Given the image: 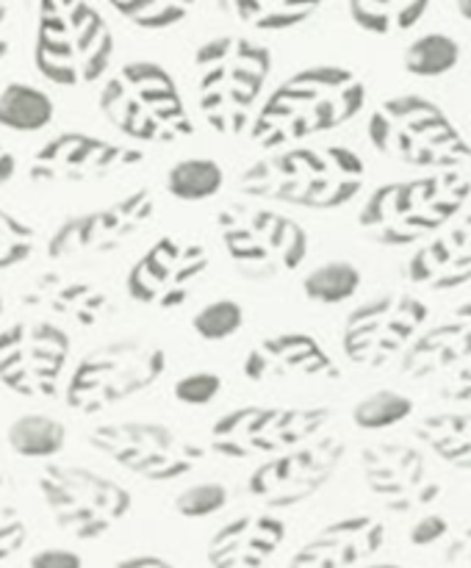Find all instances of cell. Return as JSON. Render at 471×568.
<instances>
[{
	"instance_id": "6da1fadb",
	"label": "cell",
	"mask_w": 471,
	"mask_h": 568,
	"mask_svg": "<svg viewBox=\"0 0 471 568\" xmlns=\"http://www.w3.org/2000/svg\"><path fill=\"white\" fill-rule=\"evenodd\" d=\"M366 103V87L347 67H308L294 72L258 105L249 122V139L260 148H286L291 142L341 128Z\"/></svg>"
},
{
	"instance_id": "7a4b0ae2",
	"label": "cell",
	"mask_w": 471,
	"mask_h": 568,
	"mask_svg": "<svg viewBox=\"0 0 471 568\" xmlns=\"http://www.w3.org/2000/svg\"><path fill=\"white\" fill-rule=\"evenodd\" d=\"M364 159L338 144L280 150L253 161L238 178L249 197L319 211L352 203L364 189Z\"/></svg>"
},
{
	"instance_id": "3957f363",
	"label": "cell",
	"mask_w": 471,
	"mask_h": 568,
	"mask_svg": "<svg viewBox=\"0 0 471 568\" xmlns=\"http://www.w3.org/2000/svg\"><path fill=\"white\" fill-rule=\"evenodd\" d=\"M469 203V175L449 166L438 175L377 186L358 216L366 239L386 247H408L447 227Z\"/></svg>"
},
{
	"instance_id": "277c9868",
	"label": "cell",
	"mask_w": 471,
	"mask_h": 568,
	"mask_svg": "<svg viewBox=\"0 0 471 568\" xmlns=\"http://www.w3.org/2000/svg\"><path fill=\"white\" fill-rule=\"evenodd\" d=\"M269 70V48L247 37H216L199 44L194 53V72L197 105L205 122L222 136L247 131Z\"/></svg>"
},
{
	"instance_id": "5b68a950",
	"label": "cell",
	"mask_w": 471,
	"mask_h": 568,
	"mask_svg": "<svg viewBox=\"0 0 471 568\" xmlns=\"http://www.w3.org/2000/svg\"><path fill=\"white\" fill-rule=\"evenodd\" d=\"M114 37L89 0H37L33 61L59 87H86L105 75Z\"/></svg>"
},
{
	"instance_id": "8992f818",
	"label": "cell",
	"mask_w": 471,
	"mask_h": 568,
	"mask_svg": "<svg viewBox=\"0 0 471 568\" xmlns=\"http://www.w3.org/2000/svg\"><path fill=\"white\" fill-rule=\"evenodd\" d=\"M105 120L136 142H177L194 133L177 83L153 61H131L100 92Z\"/></svg>"
},
{
	"instance_id": "52a82bcc",
	"label": "cell",
	"mask_w": 471,
	"mask_h": 568,
	"mask_svg": "<svg viewBox=\"0 0 471 568\" xmlns=\"http://www.w3.org/2000/svg\"><path fill=\"white\" fill-rule=\"evenodd\" d=\"M369 139L377 153L421 170L465 166L469 144L454 122L421 94H399L369 116Z\"/></svg>"
},
{
	"instance_id": "ba28073f",
	"label": "cell",
	"mask_w": 471,
	"mask_h": 568,
	"mask_svg": "<svg viewBox=\"0 0 471 568\" xmlns=\"http://www.w3.org/2000/svg\"><path fill=\"white\" fill-rule=\"evenodd\" d=\"M216 225L236 270L253 281H275L288 275L308 255L305 227L272 209L231 203L219 211Z\"/></svg>"
},
{
	"instance_id": "9c48e42d",
	"label": "cell",
	"mask_w": 471,
	"mask_h": 568,
	"mask_svg": "<svg viewBox=\"0 0 471 568\" xmlns=\"http://www.w3.org/2000/svg\"><path fill=\"white\" fill-rule=\"evenodd\" d=\"M166 369L158 344L144 338H120L92 349L78 361L66 381V405L81 414H100L111 405L147 392Z\"/></svg>"
},
{
	"instance_id": "30bf717a",
	"label": "cell",
	"mask_w": 471,
	"mask_h": 568,
	"mask_svg": "<svg viewBox=\"0 0 471 568\" xmlns=\"http://www.w3.org/2000/svg\"><path fill=\"white\" fill-rule=\"evenodd\" d=\"M39 491L61 530L78 541L105 536L131 510V494L120 483L81 466H48Z\"/></svg>"
},
{
	"instance_id": "8fae6325",
	"label": "cell",
	"mask_w": 471,
	"mask_h": 568,
	"mask_svg": "<svg viewBox=\"0 0 471 568\" xmlns=\"http://www.w3.org/2000/svg\"><path fill=\"white\" fill-rule=\"evenodd\" d=\"M330 422L327 408H264L247 405L219 416L208 433V449L222 458H266L319 436Z\"/></svg>"
},
{
	"instance_id": "7c38bea8",
	"label": "cell",
	"mask_w": 471,
	"mask_h": 568,
	"mask_svg": "<svg viewBox=\"0 0 471 568\" xmlns=\"http://www.w3.org/2000/svg\"><path fill=\"white\" fill-rule=\"evenodd\" d=\"M89 444L109 455L122 469L147 480H177L197 469L205 449L166 425L150 422H120L100 425L89 433Z\"/></svg>"
},
{
	"instance_id": "4fadbf2b",
	"label": "cell",
	"mask_w": 471,
	"mask_h": 568,
	"mask_svg": "<svg viewBox=\"0 0 471 568\" xmlns=\"http://www.w3.org/2000/svg\"><path fill=\"white\" fill-rule=\"evenodd\" d=\"M70 358V336L48 320L0 331V383L20 397H53Z\"/></svg>"
},
{
	"instance_id": "5bb4252c",
	"label": "cell",
	"mask_w": 471,
	"mask_h": 568,
	"mask_svg": "<svg viewBox=\"0 0 471 568\" xmlns=\"http://www.w3.org/2000/svg\"><path fill=\"white\" fill-rule=\"evenodd\" d=\"M344 442L336 436L305 438L294 447L280 449L249 475L247 491L264 508H291L314 497L336 475L344 458Z\"/></svg>"
},
{
	"instance_id": "9a60e30c",
	"label": "cell",
	"mask_w": 471,
	"mask_h": 568,
	"mask_svg": "<svg viewBox=\"0 0 471 568\" xmlns=\"http://www.w3.org/2000/svg\"><path fill=\"white\" fill-rule=\"evenodd\" d=\"M427 322V305L413 294L388 292L358 305L344 325V353L358 366H382Z\"/></svg>"
},
{
	"instance_id": "2e32d148",
	"label": "cell",
	"mask_w": 471,
	"mask_h": 568,
	"mask_svg": "<svg viewBox=\"0 0 471 568\" xmlns=\"http://www.w3.org/2000/svg\"><path fill=\"white\" fill-rule=\"evenodd\" d=\"M153 194L147 189H133L125 197L70 216L55 227L48 242L50 258H83V255H105L120 250L133 233L142 231L153 220Z\"/></svg>"
},
{
	"instance_id": "e0dca14e",
	"label": "cell",
	"mask_w": 471,
	"mask_h": 568,
	"mask_svg": "<svg viewBox=\"0 0 471 568\" xmlns=\"http://www.w3.org/2000/svg\"><path fill=\"white\" fill-rule=\"evenodd\" d=\"M208 253L199 244L164 236L127 272V294L153 308H181L208 272Z\"/></svg>"
},
{
	"instance_id": "ac0fdd59",
	"label": "cell",
	"mask_w": 471,
	"mask_h": 568,
	"mask_svg": "<svg viewBox=\"0 0 471 568\" xmlns=\"http://www.w3.org/2000/svg\"><path fill=\"white\" fill-rule=\"evenodd\" d=\"M144 155L127 144L105 142L89 133H59L48 139L31 159V181L37 183H89L142 164Z\"/></svg>"
},
{
	"instance_id": "d6986e66",
	"label": "cell",
	"mask_w": 471,
	"mask_h": 568,
	"mask_svg": "<svg viewBox=\"0 0 471 568\" xmlns=\"http://www.w3.org/2000/svg\"><path fill=\"white\" fill-rule=\"evenodd\" d=\"M360 469L366 486L386 499V508L393 514H410L441 497L424 455L408 444H371L360 453Z\"/></svg>"
},
{
	"instance_id": "ffe728a7",
	"label": "cell",
	"mask_w": 471,
	"mask_h": 568,
	"mask_svg": "<svg viewBox=\"0 0 471 568\" xmlns=\"http://www.w3.org/2000/svg\"><path fill=\"white\" fill-rule=\"evenodd\" d=\"M253 383L338 381L341 372L325 347L308 333H275L255 344L242 366Z\"/></svg>"
},
{
	"instance_id": "44dd1931",
	"label": "cell",
	"mask_w": 471,
	"mask_h": 568,
	"mask_svg": "<svg viewBox=\"0 0 471 568\" xmlns=\"http://www.w3.org/2000/svg\"><path fill=\"white\" fill-rule=\"evenodd\" d=\"M22 308L50 322H66L75 327H94L114 311L109 294L81 277L44 272L20 297Z\"/></svg>"
},
{
	"instance_id": "7402d4cb",
	"label": "cell",
	"mask_w": 471,
	"mask_h": 568,
	"mask_svg": "<svg viewBox=\"0 0 471 568\" xmlns=\"http://www.w3.org/2000/svg\"><path fill=\"white\" fill-rule=\"evenodd\" d=\"M416 338V336H413ZM469 305H460L447 322L421 333L402 358V375L408 381H452V375L469 377Z\"/></svg>"
},
{
	"instance_id": "603a6c76",
	"label": "cell",
	"mask_w": 471,
	"mask_h": 568,
	"mask_svg": "<svg viewBox=\"0 0 471 568\" xmlns=\"http://www.w3.org/2000/svg\"><path fill=\"white\" fill-rule=\"evenodd\" d=\"M386 547V527L375 516H347L330 521L294 552L291 566H358Z\"/></svg>"
},
{
	"instance_id": "cb8c5ba5",
	"label": "cell",
	"mask_w": 471,
	"mask_h": 568,
	"mask_svg": "<svg viewBox=\"0 0 471 568\" xmlns=\"http://www.w3.org/2000/svg\"><path fill=\"white\" fill-rule=\"evenodd\" d=\"M286 541V525L269 514H244L214 532L208 564L216 568H258Z\"/></svg>"
},
{
	"instance_id": "d4e9b609",
	"label": "cell",
	"mask_w": 471,
	"mask_h": 568,
	"mask_svg": "<svg viewBox=\"0 0 471 568\" xmlns=\"http://www.w3.org/2000/svg\"><path fill=\"white\" fill-rule=\"evenodd\" d=\"M471 275V247L469 225H458L452 231H436L430 242L421 244L408 261V277L432 292H452L469 283Z\"/></svg>"
},
{
	"instance_id": "484cf974",
	"label": "cell",
	"mask_w": 471,
	"mask_h": 568,
	"mask_svg": "<svg viewBox=\"0 0 471 568\" xmlns=\"http://www.w3.org/2000/svg\"><path fill=\"white\" fill-rule=\"evenodd\" d=\"M430 3L432 0H349V14L366 33L391 37L419 26Z\"/></svg>"
},
{
	"instance_id": "4316f807",
	"label": "cell",
	"mask_w": 471,
	"mask_h": 568,
	"mask_svg": "<svg viewBox=\"0 0 471 568\" xmlns=\"http://www.w3.org/2000/svg\"><path fill=\"white\" fill-rule=\"evenodd\" d=\"M416 436L424 447H430L443 464L454 469H469L471 455V425L465 414H436L416 425Z\"/></svg>"
},
{
	"instance_id": "83f0119b",
	"label": "cell",
	"mask_w": 471,
	"mask_h": 568,
	"mask_svg": "<svg viewBox=\"0 0 471 568\" xmlns=\"http://www.w3.org/2000/svg\"><path fill=\"white\" fill-rule=\"evenodd\" d=\"M53 120V100L31 83H9L0 92V125L17 133L42 131Z\"/></svg>"
},
{
	"instance_id": "f1b7e54d",
	"label": "cell",
	"mask_w": 471,
	"mask_h": 568,
	"mask_svg": "<svg viewBox=\"0 0 471 568\" xmlns=\"http://www.w3.org/2000/svg\"><path fill=\"white\" fill-rule=\"evenodd\" d=\"M321 3L325 0H233V11L255 31H288L314 17Z\"/></svg>"
},
{
	"instance_id": "f546056e",
	"label": "cell",
	"mask_w": 471,
	"mask_h": 568,
	"mask_svg": "<svg viewBox=\"0 0 471 568\" xmlns=\"http://www.w3.org/2000/svg\"><path fill=\"white\" fill-rule=\"evenodd\" d=\"M6 442L22 458H50V455L61 453L66 442V430L59 419L31 414L11 422L9 430H6Z\"/></svg>"
},
{
	"instance_id": "4dcf8cb0",
	"label": "cell",
	"mask_w": 471,
	"mask_h": 568,
	"mask_svg": "<svg viewBox=\"0 0 471 568\" xmlns=\"http://www.w3.org/2000/svg\"><path fill=\"white\" fill-rule=\"evenodd\" d=\"M225 183V172L211 159H186L177 161L166 175V189L175 200L183 203H203L219 194Z\"/></svg>"
},
{
	"instance_id": "1f68e13d",
	"label": "cell",
	"mask_w": 471,
	"mask_h": 568,
	"mask_svg": "<svg viewBox=\"0 0 471 568\" xmlns=\"http://www.w3.org/2000/svg\"><path fill=\"white\" fill-rule=\"evenodd\" d=\"M303 288L314 303H344V300H352L358 294L360 270L355 264H349V261H330V264H321L314 272H308V277L303 281Z\"/></svg>"
},
{
	"instance_id": "d6a6232c",
	"label": "cell",
	"mask_w": 471,
	"mask_h": 568,
	"mask_svg": "<svg viewBox=\"0 0 471 568\" xmlns=\"http://www.w3.org/2000/svg\"><path fill=\"white\" fill-rule=\"evenodd\" d=\"M460 61V44L447 33H427L405 50V70L419 78H438L454 70Z\"/></svg>"
},
{
	"instance_id": "836d02e7",
	"label": "cell",
	"mask_w": 471,
	"mask_h": 568,
	"mask_svg": "<svg viewBox=\"0 0 471 568\" xmlns=\"http://www.w3.org/2000/svg\"><path fill=\"white\" fill-rule=\"evenodd\" d=\"M105 3L144 31H164L186 20L197 0H105Z\"/></svg>"
},
{
	"instance_id": "e575fe53",
	"label": "cell",
	"mask_w": 471,
	"mask_h": 568,
	"mask_svg": "<svg viewBox=\"0 0 471 568\" xmlns=\"http://www.w3.org/2000/svg\"><path fill=\"white\" fill-rule=\"evenodd\" d=\"M410 414H413V399L391 392V388H382V392H375L360 399V403H355L352 422L360 430H386V427L408 419Z\"/></svg>"
},
{
	"instance_id": "d590c367",
	"label": "cell",
	"mask_w": 471,
	"mask_h": 568,
	"mask_svg": "<svg viewBox=\"0 0 471 568\" xmlns=\"http://www.w3.org/2000/svg\"><path fill=\"white\" fill-rule=\"evenodd\" d=\"M244 325V311L236 300H216L194 314L192 327L205 342H225L236 336Z\"/></svg>"
},
{
	"instance_id": "8d00e7d4",
	"label": "cell",
	"mask_w": 471,
	"mask_h": 568,
	"mask_svg": "<svg viewBox=\"0 0 471 568\" xmlns=\"http://www.w3.org/2000/svg\"><path fill=\"white\" fill-rule=\"evenodd\" d=\"M37 250V231L20 216L0 209V270L22 264Z\"/></svg>"
},
{
	"instance_id": "74e56055",
	"label": "cell",
	"mask_w": 471,
	"mask_h": 568,
	"mask_svg": "<svg viewBox=\"0 0 471 568\" xmlns=\"http://www.w3.org/2000/svg\"><path fill=\"white\" fill-rule=\"evenodd\" d=\"M227 505V488L219 483H197L175 497V510L186 519H205Z\"/></svg>"
},
{
	"instance_id": "f35d334b",
	"label": "cell",
	"mask_w": 471,
	"mask_h": 568,
	"mask_svg": "<svg viewBox=\"0 0 471 568\" xmlns=\"http://www.w3.org/2000/svg\"><path fill=\"white\" fill-rule=\"evenodd\" d=\"M175 399L183 405H208L222 392V377L216 372H192L175 383Z\"/></svg>"
},
{
	"instance_id": "ab89813d",
	"label": "cell",
	"mask_w": 471,
	"mask_h": 568,
	"mask_svg": "<svg viewBox=\"0 0 471 568\" xmlns=\"http://www.w3.org/2000/svg\"><path fill=\"white\" fill-rule=\"evenodd\" d=\"M28 541V527L14 505H0V560L20 552Z\"/></svg>"
},
{
	"instance_id": "60d3db41",
	"label": "cell",
	"mask_w": 471,
	"mask_h": 568,
	"mask_svg": "<svg viewBox=\"0 0 471 568\" xmlns=\"http://www.w3.org/2000/svg\"><path fill=\"white\" fill-rule=\"evenodd\" d=\"M449 536V521L438 514H427L410 527L408 538L413 547H432V544L443 541Z\"/></svg>"
},
{
	"instance_id": "b9f144b4",
	"label": "cell",
	"mask_w": 471,
	"mask_h": 568,
	"mask_svg": "<svg viewBox=\"0 0 471 568\" xmlns=\"http://www.w3.org/2000/svg\"><path fill=\"white\" fill-rule=\"evenodd\" d=\"M81 564V555L70 552V549H42L31 558V566L37 568H78Z\"/></svg>"
},
{
	"instance_id": "7bdbcfd3",
	"label": "cell",
	"mask_w": 471,
	"mask_h": 568,
	"mask_svg": "<svg viewBox=\"0 0 471 568\" xmlns=\"http://www.w3.org/2000/svg\"><path fill=\"white\" fill-rule=\"evenodd\" d=\"M120 568H172V560L161 558V555H131V558L116 560Z\"/></svg>"
},
{
	"instance_id": "ee69618b",
	"label": "cell",
	"mask_w": 471,
	"mask_h": 568,
	"mask_svg": "<svg viewBox=\"0 0 471 568\" xmlns=\"http://www.w3.org/2000/svg\"><path fill=\"white\" fill-rule=\"evenodd\" d=\"M14 172H17V159L9 153V148H3V144H0V186L11 181V178H14Z\"/></svg>"
},
{
	"instance_id": "f6af8a7d",
	"label": "cell",
	"mask_w": 471,
	"mask_h": 568,
	"mask_svg": "<svg viewBox=\"0 0 471 568\" xmlns=\"http://www.w3.org/2000/svg\"><path fill=\"white\" fill-rule=\"evenodd\" d=\"M6 26H9V9L6 6H0V61L6 59V53H9V37H6Z\"/></svg>"
},
{
	"instance_id": "bcb514c9",
	"label": "cell",
	"mask_w": 471,
	"mask_h": 568,
	"mask_svg": "<svg viewBox=\"0 0 471 568\" xmlns=\"http://www.w3.org/2000/svg\"><path fill=\"white\" fill-rule=\"evenodd\" d=\"M458 11H460V17H463V20H469V17H471V0H458Z\"/></svg>"
},
{
	"instance_id": "7dc6e473",
	"label": "cell",
	"mask_w": 471,
	"mask_h": 568,
	"mask_svg": "<svg viewBox=\"0 0 471 568\" xmlns=\"http://www.w3.org/2000/svg\"><path fill=\"white\" fill-rule=\"evenodd\" d=\"M0 316H3V294H0Z\"/></svg>"
}]
</instances>
